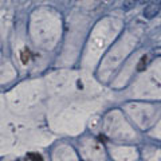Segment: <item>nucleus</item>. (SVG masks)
Wrapping results in <instances>:
<instances>
[{"instance_id":"obj_1","label":"nucleus","mask_w":161,"mask_h":161,"mask_svg":"<svg viewBox=\"0 0 161 161\" xmlns=\"http://www.w3.org/2000/svg\"><path fill=\"white\" fill-rule=\"evenodd\" d=\"M161 11V0H153L150 1L144 10V18L146 19H153L154 16L158 15V12Z\"/></svg>"},{"instance_id":"obj_2","label":"nucleus","mask_w":161,"mask_h":161,"mask_svg":"<svg viewBox=\"0 0 161 161\" xmlns=\"http://www.w3.org/2000/svg\"><path fill=\"white\" fill-rule=\"evenodd\" d=\"M141 0H125L124 1V5H122V10L124 11H130V10H133L137 4H140Z\"/></svg>"},{"instance_id":"obj_3","label":"nucleus","mask_w":161,"mask_h":161,"mask_svg":"<svg viewBox=\"0 0 161 161\" xmlns=\"http://www.w3.org/2000/svg\"><path fill=\"white\" fill-rule=\"evenodd\" d=\"M146 66H148V56L144 55L137 63V71H144L146 69Z\"/></svg>"},{"instance_id":"obj_4","label":"nucleus","mask_w":161,"mask_h":161,"mask_svg":"<svg viewBox=\"0 0 161 161\" xmlns=\"http://www.w3.org/2000/svg\"><path fill=\"white\" fill-rule=\"evenodd\" d=\"M27 160H31V161H36V160H43V157L40 156L39 153H28L27 154Z\"/></svg>"},{"instance_id":"obj_5","label":"nucleus","mask_w":161,"mask_h":161,"mask_svg":"<svg viewBox=\"0 0 161 161\" xmlns=\"http://www.w3.org/2000/svg\"><path fill=\"white\" fill-rule=\"evenodd\" d=\"M28 60H30V54H28L27 50H23V51H22V62H23L24 65H27Z\"/></svg>"}]
</instances>
